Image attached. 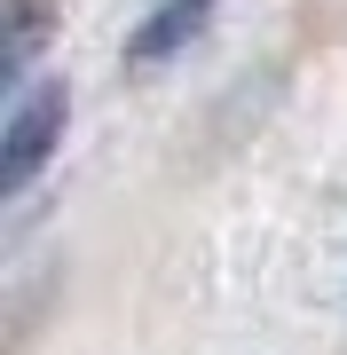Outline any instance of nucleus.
I'll list each match as a JSON object with an SVG mask.
<instances>
[{
  "instance_id": "obj_1",
  "label": "nucleus",
  "mask_w": 347,
  "mask_h": 355,
  "mask_svg": "<svg viewBox=\"0 0 347 355\" xmlns=\"http://www.w3.org/2000/svg\"><path fill=\"white\" fill-rule=\"evenodd\" d=\"M55 135H64V79L32 87V95L8 111V158H0V198H24V190H32V174L48 166Z\"/></svg>"
},
{
  "instance_id": "obj_2",
  "label": "nucleus",
  "mask_w": 347,
  "mask_h": 355,
  "mask_svg": "<svg viewBox=\"0 0 347 355\" xmlns=\"http://www.w3.org/2000/svg\"><path fill=\"white\" fill-rule=\"evenodd\" d=\"M206 16H213V0H166V8H150V24L127 40V64H134V71L166 64L174 48H190V40L206 32Z\"/></svg>"
}]
</instances>
